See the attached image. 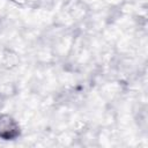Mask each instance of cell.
Here are the masks:
<instances>
[{"label":"cell","instance_id":"1","mask_svg":"<svg viewBox=\"0 0 148 148\" xmlns=\"http://www.w3.org/2000/svg\"><path fill=\"white\" fill-rule=\"evenodd\" d=\"M17 123L8 114L0 116V136L3 140H12L18 134Z\"/></svg>","mask_w":148,"mask_h":148}]
</instances>
